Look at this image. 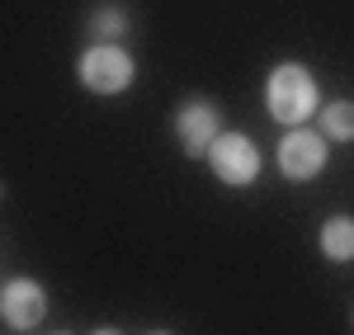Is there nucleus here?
Here are the masks:
<instances>
[{"mask_svg": "<svg viewBox=\"0 0 354 335\" xmlns=\"http://www.w3.org/2000/svg\"><path fill=\"white\" fill-rule=\"evenodd\" d=\"M265 99H270V113L279 123L298 128L317 113V81L302 71V66H279L265 85Z\"/></svg>", "mask_w": 354, "mask_h": 335, "instance_id": "f257e3e1", "label": "nucleus"}, {"mask_svg": "<svg viewBox=\"0 0 354 335\" xmlns=\"http://www.w3.org/2000/svg\"><path fill=\"white\" fill-rule=\"evenodd\" d=\"M81 81H85V90H95V95H118V90L133 85V57L123 52V48L100 43V48H90V52L81 57Z\"/></svg>", "mask_w": 354, "mask_h": 335, "instance_id": "f03ea898", "label": "nucleus"}, {"mask_svg": "<svg viewBox=\"0 0 354 335\" xmlns=\"http://www.w3.org/2000/svg\"><path fill=\"white\" fill-rule=\"evenodd\" d=\"M208 161H213L222 184H250V180L260 175V151H255V142L241 137V133H222V137L213 142V151H208Z\"/></svg>", "mask_w": 354, "mask_h": 335, "instance_id": "7ed1b4c3", "label": "nucleus"}, {"mask_svg": "<svg viewBox=\"0 0 354 335\" xmlns=\"http://www.w3.org/2000/svg\"><path fill=\"white\" fill-rule=\"evenodd\" d=\"M326 166V137L322 133H288V137L279 142V170L288 175V180H312L317 170Z\"/></svg>", "mask_w": 354, "mask_h": 335, "instance_id": "20e7f679", "label": "nucleus"}, {"mask_svg": "<svg viewBox=\"0 0 354 335\" xmlns=\"http://www.w3.org/2000/svg\"><path fill=\"white\" fill-rule=\"evenodd\" d=\"M175 133H180V146L189 151V156H203V151H213V142L222 137V118L213 104H185L180 118H175Z\"/></svg>", "mask_w": 354, "mask_h": 335, "instance_id": "39448f33", "label": "nucleus"}, {"mask_svg": "<svg viewBox=\"0 0 354 335\" xmlns=\"http://www.w3.org/2000/svg\"><path fill=\"white\" fill-rule=\"evenodd\" d=\"M0 307H5V321H10L15 331H28V326H38V321L48 316V293H43L38 283H28V279H15V283H5Z\"/></svg>", "mask_w": 354, "mask_h": 335, "instance_id": "423d86ee", "label": "nucleus"}, {"mask_svg": "<svg viewBox=\"0 0 354 335\" xmlns=\"http://www.w3.org/2000/svg\"><path fill=\"white\" fill-rule=\"evenodd\" d=\"M322 251H326V260H354V222L350 218H330L322 227Z\"/></svg>", "mask_w": 354, "mask_h": 335, "instance_id": "0eeeda50", "label": "nucleus"}, {"mask_svg": "<svg viewBox=\"0 0 354 335\" xmlns=\"http://www.w3.org/2000/svg\"><path fill=\"white\" fill-rule=\"evenodd\" d=\"M322 133L326 137H335V142H354V104H326L322 109Z\"/></svg>", "mask_w": 354, "mask_h": 335, "instance_id": "6e6552de", "label": "nucleus"}, {"mask_svg": "<svg viewBox=\"0 0 354 335\" xmlns=\"http://www.w3.org/2000/svg\"><path fill=\"white\" fill-rule=\"evenodd\" d=\"M123 24H128V19H123V10H113V5H104V10H100V15H95V33H100V38H113V33H123Z\"/></svg>", "mask_w": 354, "mask_h": 335, "instance_id": "1a4fd4ad", "label": "nucleus"}, {"mask_svg": "<svg viewBox=\"0 0 354 335\" xmlns=\"http://www.w3.org/2000/svg\"><path fill=\"white\" fill-rule=\"evenodd\" d=\"M95 335H118V331H95Z\"/></svg>", "mask_w": 354, "mask_h": 335, "instance_id": "9d476101", "label": "nucleus"}, {"mask_svg": "<svg viewBox=\"0 0 354 335\" xmlns=\"http://www.w3.org/2000/svg\"><path fill=\"white\" fill-rule=\"evenodd\" d=\"M147 335H170V331H147Z\"/></svg>", "mask_w": 354, "mask_h": 335, "instance_id": "9b49d317", "label": "nucleus"}]
</instances>
